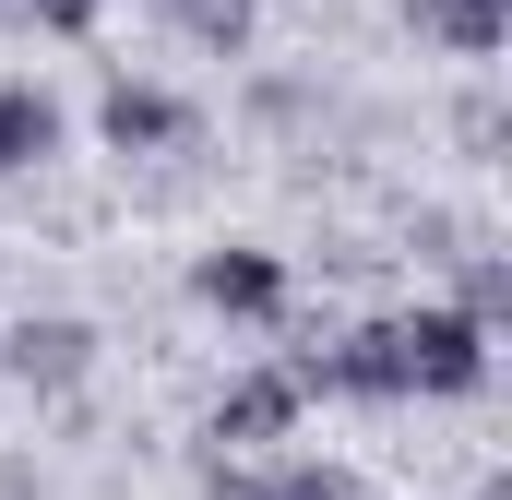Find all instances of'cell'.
Returning <instances> with one entry per match:
<instances>
[{
  "label": "cell",
  "mask_w": 512,
  "mask_h": 500,
  "mask_svg": "<svg viewBox=\"0 0 512 500\" xmlns=\"http://www.w3.org/2000/svg\"><path fill=\"white\" fill-rule=\"evenodd\" d=\"M393 358H405V405H477L501 370V334H477L453 298H417L393 310Z\"/></svg>",
  "instance_id": "obj_1"
},
{
  "label": "cell",
  "mask_w": 512,
  "mask_h": 500,
  "mask_svg": "<svg viewBox=\"0 0 512 500\" xmlns=\"http://www.w3.org/2000/svg\"><path fill=\"white\" fill-rule=\"evenodd\" d=\"M191 310H215L239 334H274L298 310V274H286V250H262V239H215V250H191Z\"/></svg>",
  "instance_id": "obj_2"
},
{
  "label": "cell",
  "mask_w": 512,
  "mask_h": 500,
  "mask_svg": "<svg viewBox=\"0 0 512 500\" xmlns=\"http://www.w3.org/2000/svg\"><path fill=\"white\" fill-rule=\"evenodd\" d=\"M298 417H310V393L286 381V358H262V370H239L215 405H203V453H251V465H262Z\"/></svg>",
  "instance_id": "obj_3"
},
{
  "label": "cell",
  "mask_w": 512,
  "mask_h": 500,
  "mask_svg": "<svg viewBox=\"0 0 512 500\" xmlns=\"http://www.w3.org/2000/svg\"><path fill=\"white\" fill-rule=\"evenodd\" d=\"M96 358H108V334H96L84 310H36V322L0 334V381H24V393H84Z\"/></svg>",
  "instance_id": "obj_4"
},
{
  "label": "cell",
  "mask_w": 512,
  "mask_h": 500,
  "mask_svg": "<svg viewBox=\"0 0 512 500\" xmlns=\"http://www.w3.org/2000/svg\"><path fill=\"white\" fill-rule=\"evenodd\" d=\"M191 131H203V120H191V96H179V84L120 72V84L96 96V143H108V155H179Z\"/></svg>",
  "instance_id": "obj_5"
},
{
  "label": "cell",
  "mask_w": 512,
  "mask_h": 500,
  "mask_svg": "<svg viewBox=\"0 0 512 500\" xmlns=\"http://www.w3.org/2000/svg\"><path fill=\"white\" fill-rule=\"evenodd\" d=\"M393 12H405L441 60H477V72L512 48V0H393Z\"/></svg>",
  "instance_id": "obj_6"
},
{
  "label": "cell",
  "mask_w": 512,
  "mask_h": 500,
  "mask_svg": "<svg viewBox=\"0 0 512 500\" xmlns=\"http://www.w3.org/2000/svg\"><path fill=\"white\" fill-rule=\"evenodd\" d=\"M155 12H167V36L203 48V60H251V36H262V0H155Z\"/></svg>",
  "instance_id": "obj_7"
},
{
  "label": "cell",
  "mask_w": 512,
  "mask_h": 500,
  "mask_svg": "<svg viewBox=\"0 0 512 500\" xmlns=\"http://www.w3.org/2000/svg\"><path fill=\"white\" fill-rule=\"evenodd\" d=\"M48 155H60V96L48 84H0V179H24Z\"/></svg>",
  "instance_id": "obj_8"
},
{
  "label": "cell",
  "mask_w": 512,
  "mask_h": 500,
  "mask_svg": "<svg viewBox=\"0 0 512 500\" xmlns=\"http://www.w3.org/2000/svg\"><path fill=\"white\" fill-rule=\"evenodd\" d=\"M453 310H465L477 334H501V322H512V250H465V286H453Z\"/></svg>",
  "instance_id": "obj_9"
},
{
  "label": "cell",
  "mask_w": 512,
  "mask_h": 500,
  "mask_svg": "<svg viewBox=\"0 0 512 500\" xmlns=\"http://www.w3.org/2000/svg\"><path fill=\"white\" fill-rule=\"evenodd\" d=\"M262 489L274 500H370L358 465H334V453H286V465H262Z\"/></svg>",
  "instance_id": "obj_10"
},
{
  "label": "cell",
  "mask_w": 512,
  "mask_h": 500,
  "mask_svg": "<svg viewBox=\"0 0 512 500\" xmlns=\"http://www.w3.org/2000/svg\"><path fill=\"white\" fill-rule=\"evenodd\" d=\"M12 24H36V36H96L108 0H12Z\"/></svg>",
  "instance_id": "obj_11"
},
{
  "label": "cell",
  "mask_w": 512,
  "mask_h": 500,
  "mask_svg": "<svg viewBox=\"0 0 512 500\" xmlns=\"http://www.w3.org/2000/svg\"><path fill=\"white\" fill-rule=\"evenodd\" d=\"M203 500H274L251 453H203Z\"/></svg>",
  "instance_id": "obj_12"
},
{
  "label": "cell",
  "mask_w": 512,
  "mask_h": 500,
  "mask_svg": "<svg viewBox=\"0 0 512 500\" xmlns=\"http://www.w3.org/2000/svg\"><path fill=\"white\" fill-rule=\"evenodd\" d=\"M0 500H36V453H0Z\"/></svg>",
  "instance_id": "obj_13"
},
{
  "label": "cell",
  "mask_w": 512,
  "mask_h": 500,
  "mask_svg": "<svg viewBox=\"0 0 512 500\" xmlns=\"http://www.w3.org/2000/svg\"><path fill=\"white\" fill-rule=\"evenodd\" d=\"M477 500H512V489H501V477H489V489H477Z\"/></svg>",
  "instance_id": "obj_14"
},
{
  "label": "cell",
  "mask_w": 512,
  "mask_h": 500,
  "mask_svg": "<svg viewBox=\"0 0 512 500\" xmlns=\"http://www.w3.org/2000/svg\"><path fill=\"white\" fill-rule=\"evenodd\" d=\"M0 24H12V0H0Z\"/></svg>",
  "instance_id": "obj_15"
}]
</instances>
